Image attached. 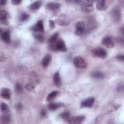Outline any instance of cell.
I'll use <instances>...</instances> for the list:
<instances>
[{
	"mask_svg": "<svg viewBox=\"0 0 124 124\" xmlns=\"http://www.w3.org/2000/svg\"><path fill=\"white\" fill-rule=\"evenodd\" d=\"M102 44L108 48H112L114 46V42L112 38L110 36H106L105 37L102 41Z\"/></svg>",
	"mask_w": 124,
	"mask_h": 124,
	"instance_id": "8992f818",
	"label": "cell"
},
{
	"mask_svg": "<svg viewBox=\"0 0 124 124\" xmlns=\"http://www.w3.org/2000/svg\"><path fill=\"white\" fill-rule=\"evenodd\" d=\"M70 114L68 111H64L60 114V117L63 120L66 121H69L70 119Z\"/></svg>",
	"mask_w": 124,
	"mask_h": 124,
	"instance_id": "d4e9b609",
	"label": "cell"
},
{
	"mask_svg": "<svg viewBox=\"0 0 124 124\" xmlns=\"http://www.w3.org/2000/svg\"><path fill=\"white\" fill-rule=\"evenodd\" d=\"M0 108H1V111L2 112H3L4 113H8V112L9 111L8 106H7V105L6 104H5L4 102L1 103Z\"/></svg>",
	"mask_w": 124,
	"mask_h": 124,
	"instance_id": "603a6c76",
	"label": "cell"
},
{
	"mask_svg": "<svg viewBox=\"0 0 124 124\" xmlns=\"http://www.w3.org/2000/svg\"><path fill=\"white\" fill-rule=\"evenodd\" d=\"M21 0H12V2L14 5H17L21 3Z\"/></svg>",
	"mask_w": 124,
	"mask_h": 124,
	"instance_id": "e575fe53",
	"label": "cell"
},
{
	"mask_svg": "<svg viewBox=\"0 0 124 124\" xmlns=\"http://www.w3.org/2000/svg\"><path fill=\"white\" fill-rule=\"evenodd\" d=\"M107 5L106 1L104 0H98L96 3V8L98 10L100 11H104L107 9Z\"/></svg>",
	"mask_w": 124,
	"mask_h": 124,
	"instance_id": "2e32d148",
	"label": "cell"
},
{
	"mask_svg": "<svg viewBox=\"0 0 124 124\" xmlns=\"http://www.w3.org/2000/svg\"><path fill=\"white\" fill-rule=\"evenodd\" d=\"M11 93L10 90L7 88H4L1 91V96L6 99H10L11 98Z\"/></svg>",
	"mask_w": 124,
	"mask_h": 124,
	"instance_id": "4fadbf2b",
	"label": "cell"
},
{
	"mask_svg": "<svg viewBox=\"0 0 124 124\" xmlns=\"http://www.w3.org/2000/svg\"><path fill=\"white\" fill-rule=\"evenodd\" d=\"M1 38L3 41L7 43H9L11 42L10 35L9 31H6L3 32L2 33H1Z\"/></svg>",
	"mask_w": 124,
	"mask_h": 124,
	"instance_id": "9a60e30c",
	"label": "cell"
},
{
	"mask_svg": "<svg viewBox=\"0 0 124 124\" xmlns=\"http://www.w3.org/2000/svg\"><path fill=\"white\" fill-rule=\"evenodd\" d=\"M95 99L94 97H89L83 100L81 103V107L84 108H91L93 106Z\"/></svg>",
	"mask_w": 124,
	"mask_h": 124,
	"instance_id": "ba28073f",
	"label": "cell"
},
{
	"mask_svg": "<svg viewBox=\"0 0 124 124\" xmlns=\"http://www.w3.org/2000/svg\"><path fill=\"white\" fill-rule=\"evenodd\" d=\"M56 23L60 26H65L69 24V22L66 20L63 19H57Z\"/></svg>",
	"mask_w": 124,
	"mask_h": 124,
	"instance_id": "f1b7e54d",
	"label": "cell"
},
{
	"mask_svg": "<svg viewBox=\"0 0 124 124\" xmlns=\"http://www.w3.org/2000/svg\"><path fill=\"white\" fill-rule=\"evenodd\" d=\"M75 33L77 35H81L85 30V24L82 21H79L75 25Z\"/></svg>",
	"mask_w": 124,
	"mask_h": 124,
	"instance_id": "5b68a950",
	"label": "cell"
},
{
	"mask_svg": "<svg viewBox=\"0 0 124 124\" xmlns=\"http://www.w3.org/2000/svg\"><path fill=\"white\" fill-rule=\"evenodd\" d=\"M35 85L33 83H28L26 84L25 88L29 91H31L35 88Z\"/></svg>",
	"mask_w": 124,
	"mask_h": 124,
	"instance_id": "83f0119b",
	"label": "cell"
},
{
	"mask_svg": "<svg viewBox=\"0 0 124 124\" xmlns=\"http://www.w3.org/2000/svg\"><path fill=\"white\" fill-rule=\"evenodd\" d=\"M16 109H17V110H21L22 109V104L21 103H17L16 105Z\"/></svg>",
	"mask_w": 124,
	"mask_h": 124,
	"instance_id": "1f68e13d",
	"label": "cell"
},
{
	"mask_svg": "<svg viewBox=\"0 0 124 124\" xmlns=\"http://www.w3.org/2000/svg\"><path fill=\"white\" fill-rule=\"evenodd\" d=\"M63 106L64 104L62 103H51L48 104V108L49 110L53 111Z\"/></svg>",
	"mask_w": 124,
	"mask_h": 124,
	"instance_id": "8fae6325",
	"label": "cell"
},
{
	"mask_svg": "<svg viewBox=\"0 0 124 124\" xmlns=\"http://www.w3.org/2000/svg\"><path fill=\"white\" fill-rule=\"evenodd\" d=\"M1 122L3 123H9L10 121V117L8 115H4L1 118Z\"/></svg>",
	"mask_w": 124,
	"mask_h": 124,
	"instance_id": "4316f807",
	"label": "cell"
},
{
	"mask_svg": "<svg viewBox=\"0 0 124 124\" xmlns=\"http://www.w3.org/2000/svg\"><path fill=\"white\" fill-rule=\"evenodd\" d=\"M49 26L50 28H53L55 27V22L52 20H49Z\"/></svg>",
	"mask_w": 124,
	"mask_h": 124,
	"instance_id": "836d02e7",
	"label": "cell"
},
{
	"mask_svg": "<svg viewBox=\"0 0 124 124\" xmlns=\"http://www.w3.org/2000/svg\"><path fill=\"white\" fill-rule=\"evenodd\" d=\"M81 9L83 11L86 12H92L93 10V1L90 0H86L82 2Z\"/></svg>",
	"mask_w": 124,
	"mask_h": 124,
	"instance_id": "277c9868",
	"label": "cell"
},
{
	"mask_svg": "<svg viewBox=\"0 0 124 124\" xmlns=\"http://www.w3.org/2000/svg\"><path fill=\"white\" fill-rule=\"evenodd\" d=\"M41 116H42L43 117H45L46 116L47 113H46V110L45 109H42L41 110Z\"/></svg>",
	"mask_w": 124,
	"mask_h": 124,
	"instance_id": "d6a6232c",
	"label": "cell"
},
{
	"mask_svg": "<svg viewBox=\"0 0 124 124\" xmlns=\"http://www.w3.org/2000/svg\"><path fill=\"white\" fill-rule=\"evenodd\" d=\"M73 63L76 67L79 69H84L86 67V63L84 59L78 56L75 57L73 60Z\"/></svg>",
	"mask_w": 124,
	"mask_h": 124,
	"instance_id": "3957f363",
	"label": "cell"
},
{
	"mask_svg": "<svg viewBox=\"0 0 124 124\" xmlns=\"http://www.w3.org/2000/svg\"><path fill=\"white\" fill-rule=\"evenodd\" d=\"M29 17H30V16L29 14L26 13H23L20 16L19 20L21 22H24L27 20L29 18Z\"/></svg>",
	"mask_w": 124,
	"mask_h": 124,
	"instance_id": "484cf974",
	"label": "cell"
},
{
	"mask_svg": "<svg viewBox=\"0 0 124 124\" xmlns=\"http://www.w3.org/2000/svg\"><path fill=\"white\" fill-rule=\"evenodd\" d=\"M104 74L99 71H95L92 74V77L97 79H101L104 78Z\"/></svg>",
	"mask_w": 124,
	"mask_h": 124,
	"instance_id": "d6986e66",
	"label": "cell"
},
{
	"mask_svg": "<svg viewBox=\"0 0 124 124\" xmlns=\"http://www.w3.org/2000/svg\"><path fill=\"white\" fill-rule=\"evenodd\" d=\"M59 36V33L58 32H56L48 40V42L50 44H54L55 43H56L58 39V37Z\"/></svg>",
	"mask_w": 124,
	"mask_h": 124,
	"instance_id": "7402d4cb",
	"label": "cell"
},
{
	"mask_svg": "<svg viewBox=\"0 0 124 124\" xmlns=\"http://www.w3.org/2000/svg\"><path fill=\"white\" fill-rule=\"evenodd\" d=\"M31 30L36 32H44V28L42 20H40L38 21L36 24L31 28Z\"/></svg>",
	"mask_w": 124,
	"mask_h": 124,
	"instance_id": "52a82bcc",
	"label": "cell"
},
{
	"mask_svg": "<svg viewBox=\"0 0 124 124\" xmlns=\"http://www.w3.org/2000/svg\"><path fill=\"white\" fill-rule=\"evenodd\" d=\"M6 2V0H0V5H4Z\"/></svg>",
	"mask_w": 124,
	"mask_h": 124,
	"instance_id": "d590c367",
	"label": "cell"
},
{
	"mask_svg": "<svg viewBox=\"0 0 124 124\" xmlns=\"http://www.w3.org/2000/svg\"><path fill=\"white\" fill-rule=\"evenodd\" d=\"M117 59L119 60L120 61H122L123 62L124 60V55L123 54H119L116 56Z\"/></svg>",
	"mask_w": 124,
	"mask_h": 124,
	"instance_id": "4dcf8cb0",
	"label": "cell"
},
{
	"mask_svg": "<svg viewBox=\"0 0 124 124\" xmlns=\"http://www.w3.org/2000/svg\"><path fill=\"white\" fill-rule=\"evenodd\" d=\"M7 13L6 11L4 10H1L0 12V19L1 21H6V19L7 17Z\"/></svg>",
	"mask_w": 124,
	"mask_h": 124,
	"instance_id": "cb8c5ba5",
	"label": "cell"
},
{
	"mask_svg": "<svg viewBox=\"0 0 124 124\" xmlns=\"http://www.w3.org/2000/svg\"><path fill=\"white\" fill-rule=\"evenodd\" d=\"M42 2L40 1H35L32 3L30 6V8L32 10H36L38 9L41 6Z\"/></svg>",
	"mask_w": 124,
	"mask_h": 124,
	"instance_id": "ac0fdd59",
	"label": "cell"
},
{
	"mask_svg": "<svg viewBox=\"0 0 124 124\" xmlns=\"http://www.w3.org/2000/svg\"><path fill=\"white\" fill-rule=\"evenodd\" d=\"M111 15L113 18L116 21H118L121 19V14L120 11L117 9H113L111 12Z\"/></svg>",
	"mask_w": 124,
	"mask_h": 124,
	"instance_id": "5bb4252c",
	"label": "cell"
},
{
	"mask_svg": "<svg viewBox=\"0 0 124 124\" xmlns=\"http://www.w3.org/2000/svg\"><path fill=\"white\" fill-rule=\"evenodd\" d=\"M85 117L83 115L77 116L72 118H70L68 121V122L70 124H78L81 123L85 119Z\"/></svg>",
	"mask_w": 124,
	"mask_h": 124,
	"instance_id": "9c48e42d",
	"label": "cell"
},
{
	"mask_svg": "<svg viewBox=\"0 0 124 124\" xmlns=\"http://www.w3.org/2000/svg\"><path fill=\"white\" fill-rule=\"evenodd\" d=\"M58 94H59V92L56 91H54L51 92L47 95V96L46 97V100L47 101H50L52 100L57 96V95Z\"/></svg>",
	"mask_w": 124,
	"mask_h": 124,
	"instance_id": "ffe728a7",
	"label": "cell"
},
{
	"mask_svg": "<svg viewBox=\"0 0 124 124\" xmlns=\"http://www.w3.org/2000/svg\"><path fill=\"white\" fill-rule=\"evenodd\" d=\"M15 91L17 93H20L22 91V87L19 83H16L15 85Z\"/></svg>",
	"mask_w": 124,
	"mask_h": 124,
	"instance_id": "f546056e",
	"label": "cell"
},
{
	"mask_svg": "<svg viewBox=\"0 0 124 124\" xmlns=\"http://www.w3.org/2000/svg\"><path fill=\"white\" fill-rule=\"evenodd\" d=\"M50 49L56 51L59 50L62 52H65L67 51V48L65 44L63 41L61 39H59L54 44H51L49 46Z\"/></svg>",
	"mask_w": 124,
	"mask_h": 124,
	"instance_id": "6da1fadb",
	"label": "cell"
},
{
	"mask_svg": "<svg viewBox=\"0 0 124 124\" xmlns=\"http://www.w3.org/2000/svg\"><path fill=\"white\" fill-rule=\"evenodd\" d=\"M51 56L49 54L46 55L42 61V65L43 67H46L49 64L51 61Z\"/></svg>",
	"mask_w": 124,
	"mask_h": 124,
	"instance_id": "7c38bea8",
	"label": "cell"
},
{
	"mask_svg": "<svg viewBox=\"0 0 124 124\" xmlns=\"http://www.w3.org/2000/svg\"><path fill=\"white\" fill-rule=\"evenodd\" d=\"M33 36H34V38L38 42H42L45 40V37H44V35L43 34H42L41 33H40L39 32L35 33V34H33Z\"/></svg>",
	"mask_w": 124,
	"mask_h": 124,
	"instance_id": "44dd1931",
	"label": "cell"
},
{
	"mask_svg": "<svg viewBox=\"0 0 124 124\" xmlns=\"http://www.w3.org/2000/svg\"><path fill=\"white\" fill-rule=\"evenodd\" d=\"M46 7L50 10H55L61 7V4L57 2H49L47 3Z\"/></svg>",
	"mask_w": 124,
	"mask_h": 124,
	"instance_id": "30bf717a",
	"label": "cell"
},
{
	"mask_svg": "<svg viewBox=\"0 0 124 124\" xmlns=\"http://www.w3.org/2000/svg\"><path fill=\"white\" fill-rule=\"evenodd\" d=\"M53 80L55 85L57 87H60L61 85V79L59 72H56L55 73L53 76Z\"/></svg>",
	"mask_w": 124,
	"mask_h": 124,
	"instance_id": "e0dca14e",
	"label": "cell"
},
{
	"mask_svg": "<svg viewBox=\"0 0 124 124\" xmlns=\"http://www.w3.org/2000/svg\"><path fill=\"white\" fill-rule=\"evenodd\" d=\"M91 54L93 57L100 58H105L107 56L106 50L101 47L93 49L91 51Z\"/></svg>",
	"mask_w": 124,
	"mask_h": 124,
	"instance_id": "7a4b0ae2",
	"label": "cell"
}]
</instances>
